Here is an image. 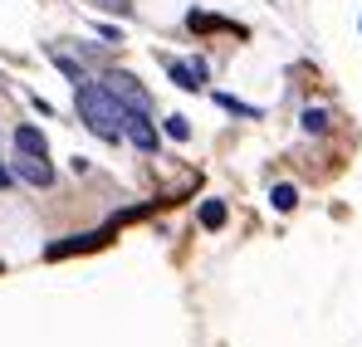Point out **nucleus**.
I'll use <instances>...</instances> for the list:
<instances>
[{
	"instance_id": "13",
	"label": "nucleus",
	"mask_w": 362,
	"mask_h": 347,
	"mask_svg": "<svg viewBox=\"0 0 362 347\" xmlns=\"http://www.w3.org/2000/svg\"><path fill=\"white\" fill-rule=\"evenodd\" d=\"M10 181H15V176H10V167H0V191H5Z\"/></svg>"
},
{
	"instance_id": "12",
	"label": "nucleus",
	"mask_w": 362,
	"mask_h": 347,
	"mask_svg": "<svg viewBox=\"0 0 362 347\" xmlns=\"http://www.w3.org/2000/svg\"><path fill=\"white\" fill-rule=\"evenodd\" d=\"M98 10H113V15H132V0H93Z\"/></svg>"
},
{
	"instance_id": "11",
	"label": "nucleus",
	"mask_w": 362,
	"mask_h": 347,
	"mask_svg": "<svg viewBox=\"0 0 362 347\" xmlns=\"http://www.w3.org/2000/svg\"><path fill=\"white\" fill-rule=\"evenodd\" d=\"M221 108H230V113H245V117H259V108H250V103H235L230 93H221Z\"/></svg>"
},
{
	"instance_id": "7",
	"label": "nucleus",
	"mask_w": 362,
	"mask_h": 347,
	"mask_svg": "<svg viewBox=\"0 0 362 347\" xmlns=\"http://www.w3.org/2000/svg\"><path fill=\"white\" fill-rule=\"evenodd\" d=\"M269 201H274V211H294V206H299V191H294L289 181H279V186L269 191Z\"/></svg>"
},
{
	"instance_id": "6",
	"label": "nucleus",
	"mask_w": 362,
	"mask_h": 347,
	"mask_svg": "<svg viewBox=\"0 0 362 347\" xmlns=\"http://www.w3.org/2000/svg\"><path fill=\"white\" fill-rule=\"evenodd\" d=\"M15 147H20V157H45V132L40 127H15Z\"/></svg>"
},
{
	"instance_id": "2",
	"label": "nucleus",
	"mask_w": 362,
	"mask_h": 347,
	"mask_svg": "<svg viewBox=\"0 0 362 347\" xmlns=\"http://www.w3.org/2000/svg\"><path fill=\"white\" fill-rule=\"evenodd\" d=\"M103 88H108V93L118 98V103L127 108V113H152V98H147V88H142V83H137L132 73H122V69H113V73L103 78Z\"/></svg>"
},
{
	"instance_id": "3",
	"label": "nucleus",
	"mask_w": 362,
	"mask_h": 347,
	"mask_svg": "<svg viewBox=\"0 0 362 347\" xmlns=\"http://www.w3.org/2000/svg\"><path fill=\"white\" fill-rule=\"evenodd\" d=\"M122 137L137 152H157V122H152V113H127L122 117Z\"/></svg>"
},
{
	"instance_id": "8",
	"label": "nucleus",
	"mask_w": 362,
	"mask_h": 347,
	"mask_svg": "<svg viewBox=\"0 0 362 347\" xmlns=\"http://www.w3.org/2000/svg\"><path fill=\"white\" fill-rule=\"evenodd\" d=\"M201 225H206V230H221V225H226V201H206V206H201Z\"/></svg>"
},
{
	"instance_id": "9",
	"label": "nucleus",
	"mask_w": 362,
	"mask_h": 347,
	"mask_svg": "<svg viewBox=\"0 0 362 347\" xmlns=\"http://www.w3.org/2000/svg\"><path fill=\"white\" fill-rule=\"evenodd\" d=\"M299 127L308 132V137H318V132H328V113H323V108H303Z\"/></svg>"
},
{
	"instance_id": "4",
	"label": "nucleus",
	"mask_w": 362,
	"mask_h": 347,
	"mask_svg": "<svg viewBox=\"0 0 362 347\" xmlns=\"http://www.w3.org/2000/svg\"><path fill=\"white\" fill-rule=\"evenodd\" d=\"M167 73L177 78V88H201L206 83V59H167Z\"/></svg>"
},
{
	"instance_id": "1",
	"label": "nucleus",
	"mask_w": 362,
	"mask_h": 347,
	"mask_svg": "<svg viewBox=\"0 0 362 347\" xmlns=\"http://www.w3.org/2000/svg\"><path fill=\"white\" fill-rule=\"evenodd\" d=\"M74 103H78V117H83L98 137H108V142L122 137V117H127V108H122L103 83H74Z\"/></svg>"
},
{
	"instance_id": "5",
	"label": "nucleus",
	"mask_w": 362,
	"mask_h": 347,
	"mask_svg": "<svg viewBox=\"0 0 362 347\" xmlns=\"http://www.w3.org/2000/svg\"><path fill=\"white\" fill-rule=\"evenodd\" d=\"M10 176H20V181H30V186H49L54 181V172H49V162L45 157H20L15 162V172Z\"/></svg>"
},
{
	"instance_id": "10",
	"label": "nucleus",
	"mask_w": 362,
	"mask_h": 347,
	"mask_svg": "<svg viewBox=\"0 0 362 347\" xmlns=\"http://www.w3.org/2000/svg\"><path fill=\"white\" fill-rule=\"evenodd\" d=\"M167 137H172V142H186V137H191V122H186L181 113H172L167 117Z\"/></svg>"
}]
</instances>
